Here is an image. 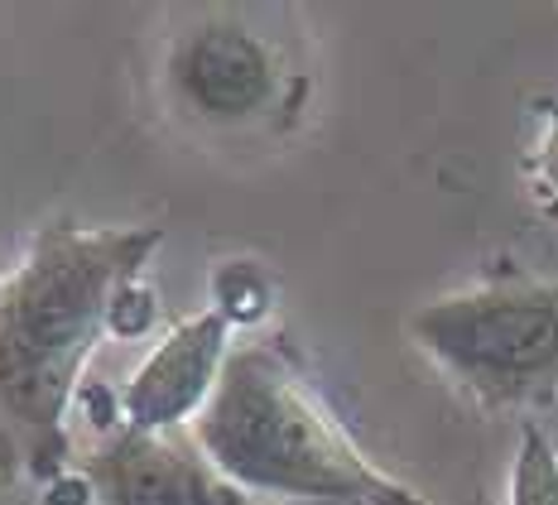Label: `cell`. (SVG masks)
I'll list each match as a JSON object with an SVG mask.
<instances>
[{"mask_svg": "<svg viewBox=\"0 0 558 505\" xmlns=\"http://www.w3.org/2000/svg\"><path fill=\"white\" fill-rule=\"evenodd\" d=\"M0 285H5V279H0Z\"/></svg>", "mask_w": 558, "mask_h": 505, "instance_id": "7c38bea8", "label": "cell"}, {"mask_svg": "<svg viewBox=\"0 0 558 505\" xmlns=\"http://www.w3.org/2000/svg\"><path fill=\"white\" fill-rule=\"evenodd\" d=\"M414 347L482 409H525L558 390V285L501 275L428 299Z\"/></svg>", "mask_w": 558, "mask_h": 505, "instance_id": "3957f363", "label": "cell"}, {"mask_svg": "<svg viewBox=\"0 0 558 505\" xmlns=\"http://www.w3.org/2000/svg\"><path fill=\"white\" fill-rule=\"evenodd\" d=\"M506 505H558V448L549 443V433H544L539 424L520 429Z\"/></svg>", "mask_w": 558, "mask_h": 505, "instance_id": "ba28073f", "label": "cell"}, {"mask_svg": "<svg viewBox=\"0 0 558 505\" xmlns=\"http://www.w3.org/2000/svg\"><path fill=\"white\" fill-rule=\"evenodd\" d=\"M534 179H539V188L558 203V121L539 140V155H534Z\"/></svg>", "mask_w": 558, "mask_h": 505, "instance_id": "8fae6325", "label": "cell"}, {"mask_svg": "<svg viewBox=\"0 0 558 505\" xmlns=\"http://www.w3.org/2000/svg\"><path fill=\"white\" fill-rule=\"evenodd\" d=\"M44 505H97L87 472H58L53 481H44Z\"/></svg>", "mask_w": 558, "mask_h": 505, "instance_id": "30bf717a", "label": "cell"}, {"mask_svg": "<svg viewBox=\"0 0 558 505\" xmlns=\"http://www.w3.org/2000/svg\"><path fill=\"white\" fill-rule=\"evenodd\" d=\"M169 107L203 131H251L275 121L289 97V68L255 25L241 15H203L173 34L165 53Z\"/></svg>", "mask_w": 558, "mask_h": 505, "instance_id": "277c9868", "label": "cell"}, {"mask_svg": "<svg viewBox=\"0 0 558 505\" xmlns=\"http://www.w3.org/2000/svg\"><path fill=\"white\" fill-rule=\"evenodd\" d=\"M101 505H251L193 443V433H149L116 424L87 457Z\"/></svg>", "mask_w": 558, "mask_h": 505, "instance_id": "5b68a950", "label": "cell"}, {"mask_svg": "<svg viewBox=\"0 0 558 505\" xmlns=\"http://www.w3.org/2000/svg\"><path fill=\"white\" fill-rule=\"evenodd\" d=\"M231 327L213 309L193 313L179 327L159 337V347L140 361V371L125 381L121 399V424L149 429V433H183L197 424L207 405H213L222 371L231 361Z\"/></svg>", "mask_w": 558, "mask_h": 505, "instance_id": "8992f818", "label": "cell"}, {"mask_svg": "<svg viewBox=\"0 0 558 505\" xmlns=\"http://www.w3.org/2000/svg\"><path fill=\"white\" fill-rule=\"evenodd\" d=\"M159 323V289L149 285L145 275L131 279L121 293L111 299V313H107V333L121 337V342H135V337H149Z\"/></svg>", "mask_w": 558, "mask_h": 505, "instance_id": "9c48e42d", "label": "cell"}, {"mask_svg": "<svg viewBox=\"0 0 558 505\" xmlns=\"http://www.w3.org/2000/svg\"><path fill=\"white\" fill-rule=\"evenodd\" d=\"M241 496L275 505H428L380 472L342 419L275 347H236L213 405L189 429Z\"/></svg>", "mask_w": 558, "mask_h": 505, "instance_id": "7a4b0ae2", "label": "cell"}, {"mask_svg": "<svg viewBox=\"0 0 558 505\" xmlns=\"http://www.w3.org/2000/svg\"><path fill=\"white\" fill-rule=\"evenodd\" d=\"M165 227H73L29 241L0 285V453L20 472H68V409L83 366L107 337L111 299L145 275Z\"/></svg>", "mask_w": 558, "mask_h": 505, "instance_id": "6da1fadb", "label": "cell"}, {"mask_svg": "<svg viewBox=\"0 0 558 505\" xmlns=\"http://www.w3.org/2000/svg\"><path fill=\"white\" fill-rule=\"evenodd\" d=\"M207 299H213V313L231 333L255 327L275 309V275L260 261H222L207 279Z\"/></svg>", "mask_w": 558, "mask_h": 505, "instance_id": "52a82bcc", "label": "cell"}]
</instances>
